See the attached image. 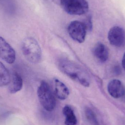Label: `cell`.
Masks as SVG:
<instances>
[{
	"instance_id": "1",
	"label": "cell",
	"mask_w": 125,
	"mask_h": 125,
	"mask_svg": "<svg viewBox=\"0 0 125 125\" xmlns=\"http://www.w3.org/2000/svg\"><path fill=\"white\" fill-rule=\"evenodd\" d=\"M58 66L60 70L68 76L84 86H89L90 79L89 73L82 67L65 59L59 60Z\"/></svg>"
},
{
	"instance_id": "2",
	"label": "cell",
	"mask_w": 125,
	"mask_h": 125,
	"mask_svg": "<svg viewBox=\"0 0 125 125\" xmlns=\"http://www.w3.org/2000/svg\"><path fill=\"white\" fill-rule=\"evenodd\" d=\"M23 55L29 62L38 63L42 58L41 48L37 41L32 37H28L24 40L21 46Z\"/></svg>"
},
{
	"instance_id": "3",
	"label": "cell",
	"mask_w": 125,
	"mask_h": 125,
	"mask_svg": "<svg viewBox=\"0 0 125 125\" xmlns=\"http://www.w3.org/2000/svg\"><path fill=\"white\" fill-rule=\"evenodd\" d=\"M39 100L42 107L48 112L52 111L56 106V100L50 86L45 81L42 82L37 89Z\"/></svg>"
},
{
	"instance_id": "4",
	"label": "cell",
	"mask_w": 125,
	"mask_h": 125,
	"mask_svg": "<svg viewBox=\"0 0 125 125\" xmlns=\"http://www.w3.org/2000/svg\"><path fill=\"white\" fill-rule=\"evenodd\" d=\"M62 9L72 15H82L87 13L89 4L86 0H59Z\"/></svg>"
},
{
	"instance_id": "5",
	"label": "cell",
	"mask_w": 125,
	"mask_h": 125,
	"mask_svg": "<svg viewBox=\"0 0 125 125\" xmlns=\"http://www.w3.org/2000/svg\"><path fill=\"white\" fill-rule=\"evenodd\" d=\"M87 30L84 23L78 21H72L68 28V31L71 37L80 43L84 42Z\"/></svg>"
},
{
	"instance_id": "6",
	"label": "cell",
	"mask_w": 125,
	"mask_h": 125,
	"mask_svg": "<svg viewBox=\"0 0 125 125\" xmlns=\"http://www.w3.org/2000/svg\"><path fill=\"white\" fill-rule=\"evenodd\" d=\"M108 36L109 41L112 45L118 47L125 45V31L121 27H112L109 31Z\"/></svg>"
},
{
	"instance_id": "7",
	"label": "cell",
	"mask_w": 125,
	"mask_h": 125,
	"mask_svg": "<svg viewBox=\"0 0 125 125\" xmlns=\"http://www.w3.org/2000/svg\"><path fill=\"white\" fill-rule=\"evenodd\" d=\"M0 58L9 64L14 63L16 59V54L14 50L1 36H0Z\"/></svg>"
},
{
	"instance_id": "8",
	"label": "cell",
	"mask_w": 125,
	"mask_h": 125,
	"mask_svg": "<svg viewBox=\"0 0 125 125\" xmlns=\"http://www.w3.org/2000/svg\"><path fill=\"white\" fill-rule=\"evenodd\" d=\"M108 91L112 97L119 98L124 96L125 90L122 82L118 79H115L109 83Z\"/></svg>"
},
{
	"instance_id": "9",
	"label": "cell",
	"mask_w": 125,
	"mask_h": 125,
	"mask_svg": "<svg viewBox=\"0 0 125 125\" xmlns=\"http://www.w3.org/2000/svg\"><path fill=\"white\" fill-rule=\"evenodd\" d=\"M53 84V93L58 99L64 100L68 97L70 94L69 89L63 82L57 79H55Z\"/></svg>"
},
{
	"instance_id": "10",
	"label": "cell",
	"mask_w": 125,
	"mask_h": 125,
	"mask_svg": "<svg viewBox=\"0 0 125 125\" xmlns=\"http://www.w3.org/2000/svg\"><path fill=\"white\" fill-rule=\"evenodd\" d=\"M95 58L101 62H105L108 60L109 52L106 46L101 42H98L95 46L93 50Z\"/></svg>"
},
{
	"instance_id": "11",
	"label": "cell",
	"mask_w": 125,
	"mask_h": 125,
	"mask_svg": "<svg viewBox=\"0 0 125 125\" xmlns=\"http://www.w3.org/2000/svg\"><path fill=\"white\" fill-rule=\"evenodd\" d=\"M9 84V92L11 94H14L20 91L23 86V80L21 76L18 73L14 72L12 75Z\"/></svg>"
},
{
	"instance_id": "12",
	"label": "cell",
	"mask_w": 125,
	"mask_h": 125,
	"mask_svg": "<svg viewBox=\"0 0 125 125\" xmlns=\"http://www.w3.org/2000/svg\"><path fill=\"white\" fill-rule=\"evenodd\" d=\"M62 113L65 117V125H76L77 119L73 109L69 105H65L62 109Z\"/></svg>"
},
{
	"instance_id": "13",
	"label": "cell",
	"mask_w": 125,
	"mask_h": 125,
	"mask_svg": "<svg viewBox=\"0 0 125 125\" xmlns=\"http://www.w3.org/2000/svg\"><path fill=\"white\" fill-rule=\"evenodd\" d=\"M11 76L7 68L0 62V87L9 84Z\"/></svg>"
},
{
	"instance_id": "14",
	"label": "cell",
	"mask_w": 125,
	"mask_h": 125,
	"mask_svg": "<svg viewBox=\"0 0 125 125\" xmlns=\"http://www.w3.org/2000/svg\"><path fill=\"white\" fill-rule=\"evenodd\" d=\"M86 118L90 123L93 125H99L97 118L94 112L89 107H86L84 109Z\"/></svg>"
},
{
	"instance_id": "15",
	"label": "cell",
	"mask_w": 125,
	"mask_h": 125,
	"mask_svg": "<svg viewBox=\"0 0 125 125\" xmlns=\"http://www.w3.org/2000/svg\"><path fill=\"white\" fill-rule=\"evenodd\" d=\"M122 65L125 71V52L123 55V57L122 61Z\"/></svg>"
},
{
	"instance_id": "16",
	"label": "cell",
	"mask_w": 125,
	"mask_h": 125,
	"mask_svg": "<svg viewBox=\"0 0 125 125\" xmlns=\"http://www.w3.org/2000/svg\"></svg>"
}]
</instances>
